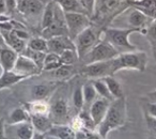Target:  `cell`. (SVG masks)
Here are the masks:
<instances>
[{
    "mask_svg": "<svg viewBox=\"0 0 156 139\" xmlns=\"http://www.w3.org/2000/svg\"><path fill=\"white\" fill-rule=\"evenodd\" d=\"M0 139H5V121L0 119Z\"/></svg>",
    "mask_w": 156,
    "mask_h": 139,
    "instance_id": "cell-42",
    "label": "cell"
},
{
    "mask_svg": "<svg viewBox=\"0 0 156 139\" xmlns=\"http://www.w3.org/2000/svg\"><path fill=\"white\" fill-rule=\"evenodd\" d=\"M81 3V5L83 7V9L86 10L88 15L91 17L94 14L96 9V3H98V0H79Z\"/></svg>",
    "mask_w": 156,
    "mask_h": 139,
    "instance_id": "cell-35",
    "label": "cell"
},
{
    "mask_svg": "<svg viewBox=\"0 0 156 139\" xmlns=\"http://www.w3.org/2000/svg\"><path fill=\"white\" fill-rule=\"evenodd\" d=\"M65 23L67 27V33L72 40H74L81 31L85 30L87 27L91 26L90 16L86 13H78V12H64Z\"/></svg>",
    "mask_w": 156,
    "mask_h": 139,
    "instance_id": "cell-6",
    "label": "cell"
},
{
    "mask_svg": "<svg viewBox=\"0 0 156 139\" xmlns=\"http://www.w3.org/2000/svg\"><path fill=\"white\" fill-rule=\"evenodd\" d=\"M27 47H29L30 49L37 50V52H48L47 40L44 39L43 37H37L29 39L28 42H27Z\"/></svg>",
    "mask_w": 156,
    "mask_h": 139,
    "instance_id": "cell-29",
    "label": "cell"
},
{
    "mask_svg": "<svg viewBox=\"0 0 156 139\" xmlns=\"http://www.w3.org/2000/svg\"><path fill=\"white\" fill-rule=\"evenodd\" d=\"M73 41L75 44L76 52L79 57V60H80L95 44L100 42V34L93 27L89 26L83 31H81Z\"/></svg>",
    "mask_w": 156,
    "mask_h": 139,
    "instance_id": "cell-5",
    "label": "cell"
},
{
    "mask_svg": "<svg viewBox=\"0 0 156 139\" xmlns=\"http://www.w3.org/2000/svg\"><path fill=\"white\" fill-rule=\"evenodd\" d=\"M5 5H7V12L9 15L17 11V0H5Z\"/></svg>",
    "mask_w": 156,
    "mask_h": 139,
    "instance_id": "cell-39",
    "label": "cell"
},
{
    "mask_svg": "<svg viewBox=\"0 0 156 139\" xmlns=\"http://www.w3.org/2000/svg\"><path fill=\"white\" fill-rule=\"evenodd\" d=\"M120 52L113 47L111 44H109L105 40H100L98 44L93 46L83 58L80 61L83 65L90 64V63L100 62V61H106L111 60L115 58Z\"/></svg>",
    "mask_w": 156,
    "mask_h": 139,
    "instance_id": "cell-4",
    "label": "cell"
},
{
    "mask_svg": "<svg viewBox=\"0 0 156 139\" xmlns=\"http://www.w3.org/2000/svg\"><path fill=\"white\" fill-rule=\"evenodd\" d=\"M63 63L61 61L60 55L55 54V52H46L45 59H44V64H43V71L46 72H52L59 66H61Z\"/></svg>",
    "mask_w": 156,
    "mask_h": 139,
    "instance_id": "cell-25",
    "label": "cell"
},
{
    "mask_svg": "<svg viewBox=\"0 0 156 139\" xmlns=\"http://www.w3.org/2000/svg\"><path fill=\"white\" fill-rule=\"evenodd\" d=\"M1 33H2L7 46L17 52L18 54H22L24 52L27 46V41L18 37L13 31H1Z\"/></svg>",
    "mask_w": 156,
    "mask_h": 139,
    "instance_id": "cell-19",
    "label": "cell"
},
{
    "mask_svg": "<svg viewBox=\"0 0 156 139\" xmlns=\"http://www.w3.org/2000/svg\"><path fill=\"white\" fill-rule=\"evenodd\" d=\"M0 14H8L5 0H0Z\"/></svg>",
    "mask_w": 156,
    "mask_h": 139,
    "instance_id": "cell-43",
    "label": "cell"
},
{
    "mask_svg": "<svg viewBox=\"0 0 156 139\" xmlns=\"http://www.w3.org/2000/svg\"><path fill=\"white\" fill-rule=\"evenodd\" d=\"M31 120V115L28 112L25 107H16L12 109L11 112L9 113V117L5 122V124L13 125V124H20L24 122H28Z\"/></svg>",
    "mask_w": 156,
    "mask_h": 139,
    "instance_id": "cell-22",
    "label": "cell"
},
{
    "mask_svg": "<svg viewBox=\"0 0 156 139\" xmlns=\"http://www.w3.org/2000/svg\"><path fill=\"white\" fill-rule=\"evenodd\" d=\"M52 87L46 84H39L35 85L31 89V96L32 100H46L50 94Z\"/></svg>",
    "mask_w": 156,
    "mask_h": 139,
    "instance_id": "cell-27",
    "label": "cell"
},
{
    "mask_svg": "<svg viewBox=\"0 0 156 139\" xmlns=\"http://www.w3.org/2000/svg\"><path fill=\"white\" fill-rule=\"evenodd\" d=\"M152 20L149 18L147 15L142 13L141 11H139L138 9L132 7L129 9V12L127 14V17H126V22H127L128 28H134V29H138V30H143L144 26L147 23Z\"/></svg>",
    "mask_w": 156,
    "mask_h": 139,
    "instance_id": "cell-14",
    "label": "cell"
},
{
    "mask_svg": "<svg viewBox=\"0 0 156 139\" xmlns=\"http://www.w3.org/2000/svg\"><path fill=\"white\" fill-rule=\"evenodd\" d=\"M25 108L28 110L31 116H49L50 113V105L45 100H33L27 103L25 105Z\"/></svg>",
    "mask_w": 156,
    "mask_h": 139,
    "instance_id": "cell-20",
    "label": "cell"
},
{
    "mask_svg": "<svg viewBox=\"0 0 156 139\" xmlns=\"http://www.w3.org/2000/svg\"><path fill=\"white\" fill-rule=\"evenodd\" d=\"M60 58L63 64H69V65H74L79 60V57H78V54H77V52H76V49H72V48L61 52Z\"/></svg>",
    "mask_w": 156,
    "mask_h": 139,
    "instance_id": "cell-34",
    "label": "cell"
},
{
    "mask_svg": "<svg viewBox=\"0 0 156 139\" xmlns=\"http://www.w3.org/2000/svg\"><path fill=\"white\" fill-rule=\"evenodd\" d=\"M55 2L63 10V12H78V13H86V10L81 5L79 0H55Z\"/></svg>",
    "mask_w": 156,
    "mask_h": 139,
    "instance_id": "cell-24",
    "label": "cell"
},
{
    "mask_svg": "<svg viewBox=\"0 0 156 139\" xmlns=\"http://www.w3.org/2000/svg\"><path fill=\"white\" fill-rule=\"evenodd\" d=\"M28 79L26 76H23L14 71H2L1 75H0V91L7 88L13 87L14 85L20 83V81Z\"/></svg>",
    "mask_w": 156,
    "mask_h": 139,
    "instance_id": "cell-18",
    "label": "cell"
},
{
    "mask_svg": "<svg viewBox=\"0 0 156 139\" xmlns=\"http://www.w3.org/2000/svg\"><path fill=\"white\" fill-rule=\"evenodd\" d=\"M44 1H46V2H47V1H48V0H44Z\"/></svg>",
    "mask_w": 156,
    "mask_h": 139,
    "instance_id": "cell-49",
    "label": "cell"
},
{
    "mask_svg": "<svg viewBox=\"0 0 156 139\" xmlns=\"http://www.w3.org/2000/svg\"><path fill=\"white\" fill-rule=\"evenodd\" d=\"M31 139H45V134H42V133H39V132H34V134H33V136Z\"/></svg>",
    "mask_w": 156,
    "mask_h": 139,
    "instance_id": "cell-45",
    "label": "cell"
},
{
    "mask_svg": "<svg viewBox=\"0 0 156 139\" xmlns=\"http://www.w3.org/2000/svg\"><path fill=\"white\" fill-rule=\"evenodd\" d=\"M45 139H59L55 136H51V135H48V134H45Z\"/></svg>",
    "mask_w": 156,
    "mask_h": 139,
    "instance_id": "cell-47",
    "label": "cell"
},
{
    "mask_svg": "<svg viewBox=\"0 0 156 139\" xmlns=\"http://www.w3.org/2000/svg\"><path fill=\"white\" fill-rule=\"evenodd\" d=\"M83 100H85V105H87L89 107L98 96L92 81L91 83H86L85 85H83Z\"/></svg>",
    "mask_w": 156,
    "mask_h": 139,
    "instance_id": "cell-28",
    "label": "cell"
},
{
    "mask_svg": "<svg viewBox=\"0 0 156 139\" xmlns=\"http://www.w3.org/2000/svg\"><path fill=\"white\" fill-rule=\"evenodd\" d=\"M127 120V104L126 98H115L109 105V108L104 120L98 126V133L104 139L107 138L109 133L125 125Z\"/></svg>",
    "mask_w": 156,
    "mask_h": 139,
    "instance_id": "cell-1",
    "label": "cell"
},
{
    "mask_svg": "<svg viewBox=\"0 0 156 139\" xmlns=\"http://www.w3.org/2000/svg\"><path fill=\"white\" fill-rule=\"evenodd\" d=\"M129 2L132 7L138 9L152 20H156V0H135Z\"/></svg>",
    "mask_w": 156,
    "mask_h": 139,
    "instance_id": "cell-17",
    "label": "cell"
},
{
    "mask_svg": "<svg viewBox=\"0 0 156 139\" xmlns=\"http://www.w3.org/2000/svg\"><path fill=\"white\" fill-rule=\"evenodd\" d=\"M50 118L54 123H63L69 117V105L64 98H58L50 105Z\"/></svg>",
    "mask_w": 156,
    "mask_h": 139,
    "instance_id": "cell-13",
    "label": "cell"
},
{
    "mask_svg": "<svg viewBox=\"0 0 156 139\" xmlns=\"http://www.w3.org/2000/svg\"><path fill=\"white\" fill-rule=\"evenodd\" d=\"M145 115L150 117L156 118V102H147L145 103Z\"/></svg>",
    "mask_w": 156,
    "mask_h": 139,
    "instance_id": "cell-37",
    "label": "cell"
},
{
    "mask_svg": "<svg viewBox=\"0 0 156 139\" xmlns=\"http://www.w3.org/2000/svg\"><path fill=\"white\" fill-rule=\"evenodd\" d=\"M30 122L32 124L33 128H34V132H39L42 133V134H46L50 130L52 124H54L50 116H42V115L31 116Z\"/></svg>",
    "mask_w": 156,
    "mask_h": 139,
    "instance_id": "cell-21",
    "label": "cell"
},
{
    "mask_svg": "<svg viewBox=\"0 0 156 139\" xmlns=\"http://www.w3.org/2000/svg\"><path fill=\"white\" fill-rule=\"evenodd\" d=\"M83 76L90 79H102L106 76H113L112 73V59L100 62L90 63L83 65L79 71Z\"/></svg>",
    "mask_w": 156,
    "mask_h": 139,
    "instance_id": "cell-7",
    "label": "cell"
},
{
    "mask_svg": "<svg viewBox=\"0 0 156 139\" xmlns=\"http://www.w3.org/2000/svg\"><path fill=\"white\" fill-rule=\"evenodd\" d=\"M5 46H7V44H5V39H3L2 33L0 31V47H5Z\"/></svg>",
    "mask_w": 156,
    "mask_h": 139,
    "instance_id": "cell-46",
    "label": "cell"
},
{
    "mask_svg": "<svg viewBox=\"0 0 156 139\" xmlns=\"http://www.w3.org/2000/svg\"><path fill=\"white\" fill-rule=\"evenodd\" d=\"M72 102H73L74 108H75L78 112L83 109V106H85V100H83V86H77V87L74 89L73 95H72Z\"/></svg>",
    "mask_w": 156,
    "mask_h": 139,
    "instance_id": "cell-32",
    "label": "cell"
},
{
    "mask_svg": "<svg viewBox=\"0 0 156 139\" xmlns=\"http://www.w3.org/2000/svg\"><path fill=\"white\" fill-rule=\"evenodd\" d=\"M151 95H156V90H155V91H153V92H152V93H151Z\"/></svg>",
    "mask_w": 156,
    "mask_h": 139,
    "instance_id": "cell-48",
    "label": "cell"
},
{
    "mask_svg": "<svg viewBox=\"0 0 156 139\" xmlns=\"http://www.w3.org/2000/svg\"><path fill=\"white\" fill-rule=\"evenodd\" d=\"M34 128L30 121L20 124H5V139H31Z\"/></svg>",
    "mask_w": 156,
    "mask_h": 139,
    "instance_id": "cell-9",
    "label": "cell"
},
{
    "mask_svg": "<svg viewBox=\"0 0 156 139\" xmlns=\"http://www.w3.org/2000/svg\"><path fill=\"white\" fill-rule=\"evenodd\" d=\"M145 122H147V127L151 130L152 134L156 136V118L150 117V116L145 115Z\"/></svg>",
    "mask_w": 156,
    "mask_h": 139,
    "instance_id": "cell-38",
    "label": "cell"
},
{
    "mask_svg": "<svg viewBox=\"0 0 156 139\" xmlns=\"http://www.w3.org/2000/svg\"><path fill=\"white\" fill-rule=\"evenodd\" d=\"M129 1H135V0H129Z\"/></svg>",
    "mask_w": 156,
    "mask_h": 139,
    "instance_id": "cell-50",
    "label": "cell"
},
{
    "mask_svg": "<svg viewBox=\"0 0 156 139\" xmlns=\"http://www.w3.org/2000/svg\"><path fill=\"white\" fill-rule=\"evenodd\" d=\"M18 55L17 52L9 46L0 47V66L2 71H13Z\"/></svg>",
    "mask_w": 156,
    "mask_h": 139,
    "instance_id": "cell-15",
    "label": "cell"
},
{
    "mask_svg": "<svg viewBox=\"0 0 156 139\" xmlns=\"http://www.w3.org/2000/svg\"><path fill=\"white\" fill-rule=\"evenodd\" d=\"M13 71L17 74L26 76L27 78L37 76V75H40L42 73V70L35 64V62H33L30 58H28L23 54L18 55Z\"/></svg>",
    "mask_w": 156,
    "mask_h": 139,
    "instance_id": "cell-8",
    "label": "cell"
},
{
    "mask_svg": "<svg viewBox=\"0 0 156 139\" xmlns=\"http://www.w3.org/2000/svg\"><path fill=\"white\" fill-rule=\"evenodd\" d=\"M103 80L106 83L107 87H108L110 93L112 94L113 98H123L124 93H123V88H122L121 84L113 76H106L103 78Z\"/></svg>",
    "mask_w": 156,
    "mask_h": 139,
    "instance_id": "cell-26",
    "label": "cell"
},
{
    "mask_svg": "<svg viewBox=\"0 0 156 139\" xmlns=\"http://www.w3.org/2000/svg\"><path fill=\"white\" fill-rule=\"evenodd\" d=\"M69 125L72 126V128H73L75 132H79V130H85V127H83V120L80 119V117L79 116H76V117H74L73 119L71 120V123H69Z\"/></svg>",
    "mask_w": 156,
    "mask_h": 139,
    "instance_id": "cell-36",
    "label": "cell"
},
{
    "mask_svg": "<svg viewBox=\"0 0 156 139\" xmlns=\"http://www.w3.org/2000/svg\"><path fill=\"white\" fill-rule=\"evenodd\" d=\"M54 72V76L58 79H66L69 77H71L72 75L75 73V67L74 65L69 64H62L61 66H59L58 69H56Z\"/></svg>",
    "mask_w": 156,
    "mask_h": 139,
    "instance_id": "cell-33",
    "label": "cell"
},
{
    "mask_svg": "<svg viewBox=\"0 0 156 139\" xmlns=\"http://www.w3.org/2000/svg\"><path fill=\"white\" fill-rule=\"evenodd\" d=\"M75 139H87V135H86L85 130H79V132H76Z\"/></svg>",
    "mask_w": 156,
    "mask_h": 139,
    "instance_id": "cell-44",
    "label": "cell"
},
{
    "mask_svg": "<svg viewBox=\"0 0 156 139\" xmlns=\"http://www.w3.org/2000/svg\"><path fill=\"white\" fill-rule=\"evenodd\" d=\"M135 32H140V30L134 28H106L103 30V40L107 41L113 46L118 52H126L137 50V47L129 42V35Z\"/></svg>",
    "mask_w": 156,
    "mask_h": 139,
    "instance_id": "cell-3",
    "label": "cell"
},
{
    "mask_svg": "<svg viewBox=\"0 0 156 139\" xmlns=\"http://www.w3.org/2000/svg\"><path fill=\"white\" fill-rule=\"evenodd\" d=\"M46 134L55 136L59 139H75L76 136V132L72 128V126L64 123H54Z\"/></svg>",
    "mask_w": 156,
    "mask_h": 139,
    "instance_id": "cell-16",
    "label": "cell"
},
{
    "mask_svg": "<svg viewBox=\"0 0 156 139\" xmlns=\"http://www.w3.org/2000/svg\"><path fill=\"white\" fill-rule=\"evenodd\" d=\"M110 103H111L110 101L100 96V98H98L91 105H90L89 113H90V116H91L92 120L94 121V124H95L96 127H98L101 124V122L104 120Z\"/></svg>",
    "mask_w": 156,
    "mask_h": 139,
    "instance_id": "cell-11",
    "label": "cell"
},
{
    "mask_svg": "<svg viewBox=\"0 0 156 139\" xmlns=\"http://www.w3.org/2000/svg\"><path fill=\"white\" fill-rule=\"evenodd\" d=\"M87 135V139H104L98 132L95 130H85Z\"/></svg>",
    "mask_w": 156,
    "mask_h": 139,
    "instance_id": "cell-41",
    "label": "cell"
},
{
    "mask_svg": "<svg viewBox=\"0 0 156 139\" xmlns=\"http://www.w3.org/2000/svg\"><path fill=\"white\" fill-rule=\"evenodd\" d=\"M147 57L144 52L133 50V52H121L112 59V73L113 75L122 70H135L143 72L147 67Z\"/></svg>",
    "mask_w": 156,
    "mask_h": 139,
    "instance_id": "cell-2",
    "label": "cell"
},
{
    "mask_svg": "<svg viewBox=\"0 0 156 139\" xmlns=\"http://www.w3.org/2000/svg\"><path fill=\"white\" fill-rule=\"evenodd\" d=\"M145 33H147V34L149 35L152 40L156 41V22H155V20H154L153 24H152L151 26L147 29V32H145Z\"/></svg>",
    "mask_w": 156,
    "mask_h": 139,
    "instance_id": "cell-40",
    "label": "cell"
},
{
    "mask_svg": "<svg viewBox=\"0 0 156 139\" xmlns=\"http://www.w3.org/2000/svg\"><path fill=\"white\" fill-rule=\"evenodd\" d=\"M45 3L44 0H17V12L26 17L42 16Z\"/></svg>",
    "mask_w": 156,
    "mask_h": 139,
    "instance_id": "cell-10",
    "label": "cell"
},
{
    "mask_svg": "<svg viewBox=\"0 0 156 139\" xmlns=\"http://www.w3.org/2000/svg\"><path fill=\"white\" fill-rule=\"evenodd\" d=\"M48 52L60 55L66 49H76L74 41L69 35H59L47 40Z\"/></svg>",
    "mask_w": 156,
    "mask_h": 139,
    "instance_id": "cell-12",
    "label": "cell"
},
{
    "mask_svg": "<svg viewBox=\"0 0 156 139\" xmlns=\"http://www.w3.org/2000/svg\"><path fill=\"white\" fill-rule=\"evenodd\" d=\"M55 9H56V2L54 0H48L45 3L43 13H42V20H41V27L42 29L48 27L55 18Z\"/></svg>",
    "mask_w": 156,
    "mask_h": 139,
    "instance_id": "cell-23",
    "label": "cell"
},
{
    "mask_svg": "<svg viewBox=\"0 0 156 139\" xmlns=\"http://www.w3.org/2000/svg\"><path fill=\"white\" fill-rule=\"evenodd\" d=\"M23 55L27 56L28 58H30L33 62H35V64L40 67V69L43 71V64H44V59H45L46 52H37V50L30 49L29 47H27L24 49V52H22Z\"/></svg>",
    "mask_w": 156,
    "mask_h": 139,
    "instance_id": "cell-30",
    "label": "cell"
},
{
    "mask_svg": "<svg viewBox=\"0 0 156 139\" xmlns=\"http://www.w3.org/2000/svg\"><path fill=\"white\" fill-rule=\"evenodd\" d=\"M92 83H93V86H94V88H95L96 92H98V96L106 98V100L110 101V102H112V101L115 100L112 94H111L110 91H109L106 83L103 80V78L102 79H94Z\"/></svg>",
    "mask_w": 156,
    "mask_h": 139,
    "instance_id": "cell-31",
    "label": "cell"
}]
</instances>
